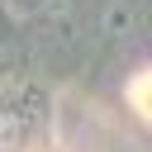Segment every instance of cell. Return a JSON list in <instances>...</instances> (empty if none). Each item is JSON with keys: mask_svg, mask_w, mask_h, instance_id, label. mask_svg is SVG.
Segmentation results:
<instances>
[{"mask_svg": "<svg viewBox=\"0 0 152 152\" xmlns=\"http://www.w3.org/2000/svg\"><path fill=\"white\" fill-rule=\"evenodd\" d=\"M128 104L138 109V119L152 124V66H147L142 76H133V86H128Z\"/></svg>", "mask_w": 152, "mask_h": 152, "instance_id": "1", "label": "cell"}]
</instances>
